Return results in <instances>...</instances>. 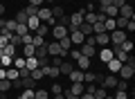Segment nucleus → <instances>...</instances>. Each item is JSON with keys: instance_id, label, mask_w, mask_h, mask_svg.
<instances>
[{"instance_id": "obj_59", "label": "nucleus", "mask_w": 135, "mask_h": 99, "mask_svg": "<svg viewBox=\"0 0 135 99\" xmlns=\"http://www.w3.org/2000/svg\"><path fill=\"white\" fill-rule=\"evenodd\" d=\"M0 34H2V29H0Z\"/></svg>"}, {"instance_id": "obj_50", "label": "nucleus", "mask_w": 135, "mask_h": 99, "mask_svg": "<svg viewBox=\"0 0 135 99\" xmlns=\"http://www.w3.org/2000/svg\"><path fill=\"white\" fill-rule=\"evenodd\" d=\"M29 5H34V7H41V5H43V0H29Z\"/></svg>"}, {"instance_id": "obj_46", "label": "nucleus", "mask_w": 135, "mask_h": 99, "mask_svg": "<svg viewBox=\"0 0 135 99\" xmlns=\"http://www.w3.org/2000/svg\"><path fill=\"white\" fill-rule=\"evenodd\" d=\"M50 65H54V68H59V65H61V56H54L52 61H50Z\"/></svg>"}, {"instance_id": "obj_52", "label": "nucleus", "mask_w": 135, "mask_h": 99, "mask_svg": "<svg viewBox=\"0 0 135 99\" xmlns=\"http://www.w3.org/2000/svg\"><path fill=\"white\" fill-rule=\"evenodd\" d=\"M2 14H5V5L0 2V18H2Z\"/></svg>"}, {"instance_id": "obj_37", "label": "nucleus", "mask_w": 135, "mask_h": 99, "mask_svg": "<svg viewBox=\"0 0 135 99\" xmlns=\"http://www.w3.org/2000/svg\"><path fill=\"white\" fill-rule=\"evenodd\" d=\"M63 14H65V11H63V7H61V5H56V7L52 9V18H54V20H56L59 16H63Z\"/></svg>"}, {"instance_id": "obj_9", "label": "nucleus", "mask_w": 135, "mask_h": 99, "mask_svg": "<svg viewBox=\"0 0 135 99\" xmlns=\"http://www.w3.org/2000/svg\"><path fill=\"white\" fill-rule=\"evenodd\" d=\"M38 20H43V23H47L50 18H52V9H47V7H38Z\"/></svg>"}, {"instance_id": "obj_27", "label": "nucleus", "mask_w": 135, "mask_h": 99, "mask_svg": "<svg viewBox=\"0 0 135 99\" xmlns=\"http://www.w3.org/2000/svg\"><path fill=\"white\" fill-rule=\"evenodd\" d=\"M99 59H101L104 63H108V61L113 59V50H101V52H99Z\"/></svg>"}, {"instance_id": "obj_33", "label": "nucleus", "mask_w": 135, "mask_h": 99, "mask_svg": "<svg viewBox=\"0 0 135 99\" xmlns=\"http://www.w3.org/2000/svg\"><path fill=\"white\" fill-rule=\"evenodd\" d=\"M16 20H5V29H2V32H16Z\"/></svg>"}, {"instance_id": "obj_7", "label": "nucleus", "mask_w": 135, "mask_h": 99, "mask_svg": "<svg viewBox=\"0 0 135 99\" xmlns=\"http://www.w3.org/2000/svg\"><path fill=\"white\" fill-rule=\"evenodd\" d=\"M52 34H54L56 41H61L63 36H68V27H63V25H54V27H52Z\"/></svg>"}, {"instance_id": "obj_17", "label": "nucleus", "mask_w": 135, "mask_h": 99, "mask_svg": "<svg viewBox=\"0 0 135 99\" xmlns=\"http://www.w3.org/2000/svg\"><path fill=\"white\" fill-rule=\"evenodd\" d=\"M70 81H72V83H77V81H83V70H79V68H74L72 72H70Z\"/></svg>"}, {"instance_id": "obj_24", "label": "nucleus", "mask_w": 135, "mask_h": 99, "mask_svg": "<svg viewBox=\"0 0 135 99\" xmlns=\"http://www.w3.org/2000/svg\"><path fill=\"white\" fill-rule=\"evenodd\" d=\"M32 45H34V47H45V36H38V34H34Z\"/></svg>"}, {"instance_id": "obj_53", "label": "nucleus", "mask_w": 135, "mask_h": 99, "mask_svg": "<svg viewBox=\"0 0 135 99\" xmlns=\"http://www.w3.org/2000/svg\"><path fill=\"white\" fill-rule=\"evenodd\" d=\"M54 99H65V97H63V92H59V95H54Z\"/></svg>"}, {"instance_id": "obj_5", "label": "nucleus", "mask_w": 135, "mask_h": 99, "mask_svg": "<svg viewBox=\"0 0 135 99\" xmlns=\"http://www.w3.org/2000/svg\"><path fill=\"white\" fill-rule=\"evenodd\" d=\"M119 16H122V18H126V20H133V18H135V14H133V7H131L128 2H126L124 7H119Z\"/></svg>"}, {"instance_id": "obj_25", "label": "nucleus", "mask_w": 135, "mask_h": 99, "mask_svg": "<svg viewBox=\"0 0 135 99\" xmlns=\"http://www.w3.org/2000/svg\"><path fill=\"white\" fill-rule=\"evenodd\" d=\"M27 18H29V16L25 14V11H18V14L14 16V20H16L18 25H27Z\"/></svg>"}, {"instance_id": "obj_57", "label": "nucleus", "mask_w": 135, "mask_h": 99, "mask_svg": "<svg viewBox=\"0 0 135 99\" xmlns=\"http://www.w3.org/2000/svg\"><path fill=\"white\" fill-rule=\"evenodd\" d=\"M90 2H97V0H90Z\"/></svg>"}, {"instance_id": "obj_26", "label": "nucleus", "mask_w": 135, "mask_h": 99, "mask_svg": "<svg viewBox=\"0 0 135 99\" xmlns=\"http://www.w3.org/2000/svg\"><path fill=\"white\" fill-rule=\"evenodd\" d=\"M59 45H61V50H65V52L72 50V43H70V38H68V36H63L61 41H59Z\"/></svg>"}, {"instance_id": "obj_35", "label": "nucleus", "mask_w": 135, "mask_h": 99, "mask_svg": "<svg viewBox=\"0 0 135 99\" xmlns=\"http://www.w3.org/2000/svg\"><path fill=\"white\" fill-rule=\"evenodd\" d=\"M23 11H25L27 16H36V14H38V7H34V5H27Z\"/></svg>"}, {"instance_id": "obj_41", "label": "nucleus", "mask_w": 135, "mask_h": 99, "mask_svg": "<svg viewBox=\"0 0 135 99\" xmlns=\"http://www.w3.org/2000/svg\"><path fill=\"white\" fill-rule=\"evenodd\" d=\"M113 97H115V99H128V92H126V90H115Z\"/></svg>"}, {"instance_id": "obj_22", "label": "nucleus", "mask_w": 135, "mask_h": 99, "mask_svg": "<svg viewBox=\"0 0 135 99\" xmlns=\"http://www.w3.org/2000/svg\"><path fill=\"white\" fill-rule=\"evenodd\" d=\"M79 32H81L83 36H92V25L90 23H81L79 25Z\"/></svg>"}, {"instance_id": "obj_12", "label": "nucleus", "mask_w": 135, "mask_h": 99, "mask_svg": "<svg viewBox=\"0 0 135 99\" xmlns=\"http://www.w3.org/2000/svg\"><path fill=\"white\" fill-rule=\"evenodd\" d=\"M101 14H106V18H117V16H119V9H117V7H113V5H108V7H104V9H101Z\"/></svg>"}, {"instance_id": "obj_49", "label": "nucleus", "mask_w": 135, "mask_h": 99, "mask_svg": "<svg viewBox=\"0 0 135 99\" xmlns=\"http://www.w3.org/2000/svg\"><path fill=\"white\" fill-rule=\"evenodd\" d=\"M63 97H65V99H79L77 95H70V92H68V90H63Z\"/></svg>"}, {"instance_id": "obj_19", "label": "nucleus", "mask_w": 135, "mask_h": 99, "mask_svg": "<svg viewBox=\"0 0 135 99\" xmlns=\"http://www.w3.org/2000/svg\"><path fill=\"white\" fill-rule=\"evenodd\" d=\"M25 68H27L29 72H32V70H36V68H38V59H36V56H29V59H25Z\"/></svg>"}, {"instance_id": "obj_18", "label": "nucleus", "mask_w": 135, "mask_h": 99, "mask_svg": "<svg viewBox=\"0 0 135 99\" xmlns=\"http://www.w3.org/2000/svg\"><path fill=\"white\" fill-rule=\"evenodd\" d=\"M38 25H41L38 16H29V18H27V27H29V32H36V29H38Z\"/></svg>"}, {"instance_id": "obj_34", "label": "nucleus", "mask_w": 135, "mask_h": 99, "mask_svg": "<svg viewBox=\"0 0 135 99\" xmlns=\"http://www.w3.org/2000/svg\"><path fill=\"white\" fill-rule=\"evenodd\" d=\"M29 77H32L34 81H41V79H43V72H41V68H36V70H32V72H29Z\"/></svg>"}, {"instance_id": "obj_4", "label": "nucleus", "mask_w": 135, "mask_h": 99, "mask_svg": "<svg viewBox=\"0 0 135 99\" xmlns=\"http://www.w3.org/2000/svg\"><path fill=\"white\" fill-rule=\"evenodd\" d=\"M117 81H119V79H117L115 74H108V77H104V81H101V86H104L106 90H115Z\"/></svg>"}, {"instance_id": "obj_11", "label": "nucleus", "mask_w": 135, "mask_h": 99, "mask_svg": "<svg viewBox=\"0 0 135 99\" xmlns=\"http://www.w3.org/2000/svg\"><path fill=\"white\" fill-rule=\"evenodd\" d=\"M92 36H95V43H97V45H108V43H110V36H108L106 32H101V34H92Z\"/></svg>"}, {"instance_id": "obj_21", "label": "nucleus", "mask_w": 135, "mask_h": 99, "mask_svg": "<svg viewBox=\"0 0 135 99\" xmlns=\"http://www.w3.org/2000/svg\"><path fill=\"white\" fill-rule=\"evenodd\" d=\"M2 50H5V54H7V56H11V59H14V56H18V54H16V52H18V47H16V45H11V43H7V45L2 47Z\"/></svg>"}, {"instance_id": "obj_20", "label": "nucleus", "mask_w": 135, "mask_h": 99, "mask_svg": "<svg viewBox=\"0 0 135 99\" xmlns=\"http://www.w3.org/2000/svg\"><path fill=\"white\" fill-rule=\"evenodd\" d=\"M34 52H36V47H34L32 43H25V45H23V56H25V59L34 56Z\"/></svg>"}, {"instance_id": "obj_13", "label": "nucleus", "mask_w": 135, "mask_h": 99, "mask_svg": "<svg viewBox=\"0 0 135 99\" xmlns=\"http://www.w3.org/2000/svg\"><path fill=\"white\" fill-rule=\"evenodd\" d=\"M90 63H92V59H88V56H79L77 59V65H79V70H90Z\"/></svg>"}, {"instance_id": "obj_10", "label": "nucleus", "mask_w": 135, "mask_h": 99, "mask_svg": "<svg viewBox=\"0 0 135 99\" xmlns=\"http://www.w3.org/2000/svg\"><path fill=\"white\" fill-rule=\"evenodd\" d=\"M106 68H108V72H110V74H117V72H119V68H122V63H119V61H117V59H115V56H113V59H110V61H108V63H106Z\"/></svg>"}, {"instance_id": "obj_45", "label": "nucleus", "mask_w": 135, "mask_h": 99, "mask_svg": "<svg viewBox=\"0 0 135 99\" xmlns=\"http://www.w3.org/2000/svg\"><path fill=\"white\" fill-rule=\"evenodd\" d=\"M70 54V59H72V61H77L79 56H81V52H79V50H72V52H68Z\"/></svg>"}, {"instance_id": "obj_31", "label": "nucleus", "mask_w": 135, "mask_h": 99, "mask_svg": "<svg viewBox=\"0 0 135 99\" xmlns=\"http://www.w3.org/2000/svg\"><path fill=\"white\" fill-rule=\"evenodd\" d=\"M34 34H38V36H45V34H50V25L41 23V25H38V29H36V32H34Z\"/></svg>"}, {"instance_id": "obj_14", "label": "nucleus", "mask_w": 135, "mask_h": 99, "mask_svg": "<svg viewBox=\"0 0 135 99\" xmlns=\"http://www.w3.org/2000/svg\"><path fill=\"white\" fill-rule=\"evenodd\" d=\"M83 14H86V11H77V14H72V16H70V25H74V27H79V25H81L83 23Z\"/></svg>"}, {"instance_id": "obj_39", "label": "nucleus", "mask_w": 135, "mask_h": 99, "mask_svg": "<svg viewBox=\"0 0 135 99\" xmlns=\"http://www.w3.org/2000/svg\"><path fill=\"white\" fill-rule=\"evenodd\" d=\"M59 92H63V88H61V83H52V88H50V95H59Z\"/></svg>"}, {"instance_id": "obj_54", "label": "nucleus", "mask_w": 135, "mask_h": 99, "mask_svg": "<svg viewBox=\"0 0 135 99\" xmlns=\"http://www.w3.org/2000/svg\"><path fill=\"white\" fill-rule=\"evenodd\" d=\"M0 79H5V68H0Z\"/></svg>"}, {"instance_id": "obj_8", "label": "nucleus", "mask_w": 135, "mask_h": 99, "mask_svg": "<svg viewBox=\"0 0 135 99\" xmlns=\"http://www.w3.org/2000/svg\"><path fill=\"white\" fill-rule=\"evenodd\" d=\"M41 72H43V77H52V79H56L61 72H59V68H54V65H45V68H41Z\"/></svg>"}, {"instance_id": "obj_28", "label": "nucleus", "mask_w": 135, "mask_h": 99, "mask_svg": "<svg viewBox=\"0 0 135 99\" xmlns=\"http://www.w3.org/2000/svg\"><path fill=\"white\" fill-rule=\"evenodd\" d=\"M106 95H108V90L104 88V86H99V88H97L95 92H92V97H95V99H104V97H106Z\"/></svg>"}, {"instance_id": "obj_47", "label": "nucleus", "mask_w": 135, "mask_h": 99, "mask_svg": "<svg viewBox=\"0 0 135 99\" xmlns=\"http://www.w3.org/2000/svg\"><path fill=\"white\" fill-rule=\"evenodd\" d=\"M124 5H126V0H113V7H117V9L124 7Z\"/></svg>"}, {"instance_id": "obj_30", "label": "nucleus", "mask_w": 135, "mask_h": 99, "mask_svg": "<svg viewBox=\"0 0 135 99\" xmlns=\"http://www.w3.org/2000/svg\"><path fill=\"white\" fill-rule=\"evenodd\" d=\"M115 47H119V50H124V52H128V54H131V50H133V41H128V38H126L122 45H115Z\"/></svg>"}, {"instance_id": "obj_6", "label": "nucleus", "mask_w": 135, "mask_h": 99, "mask_svg": "<svg viewBox=\"0 0 135 99\" xmlns=\"http://www.w3.org/2000/svg\"><path fill=\"white\" fill-rule=\"evenodd\" d=\"M79 52H81V56L92 59V56H95V45H88V43H83V45H79Z\"/></svg>"}, {"instance_id": "obj_42", "label": "nucleus", "mask_w": 135, "mask_h": 99, "mask_svg": "<svg viewBox=\"0 0 135 99\" xmlns=\"http://www.w3.org/2000/svg\"><path fill=\"white\" fill-rule=\"evenodd\" d=\"M20 97H23V99H34V90H32V88H25Z\"/></svg>"}, {"instance_id": "obj_1", "label": "nucleus", "mask_w": 135, "mask_h": 99, "mask_svg": "<svg viewBox=\"0 0 135 99\" xmlns=\"http://www.w3.org/2000/svg\"><path fill=\"white\" fill-rule=\"evenodd\" d=\"M45 47H47V54H50V56H61V59H65V56H68V52H65V50H61L59 41L50 43V45H45Z\"/></svg>"}, {"instance_id": "obj_32", "label": "nucleus", "mask_w": 135, "mask_h": 99, "mask_svg": "<svg viewBox=\"0 0 135 99\" xmlns=\"http://www.w3.org/2000/svg\"><path fill=\"white\" fill-rule=\"evenodd\" d=\"M56 25H63V27H70V16H65V14H63V16H59V18H56Z\"/></svg>"}, {"instance_id": "obj_56", "label": "nucleus", "mask_w": 135, "mask_h": 99, "mask_svg": "<svg viewBox=\"0 0 135 99\" xmlns=\"http://www.w3.org/2000/svg\"><path fill=\"white\" fill-rule=\"evenodd\" d=\"M104 99H115V97H113V95H106V97H104Z\"/></svg>"}, {"instance_id": "obj_43", "label": "nucleus", "mask_w": 135, "mask_h": 99, "mask_svg": "<svg viewBox=\"0 0 135 99\" xmlns=\"http://www.w3.org/2000/svg\"><path fill=\"white\" fill-rule=\"evenodd\" d=\"M97 5H99V11H101V9H104V7L113 5V0H97Z\"/></svg>"}, {"instance_id": "obj_23", "label": "nucleus", "mask_w": 135, "mask_h": 99, "mask_svg": "<svg viewBox=\"0 0 135 99\" xmlns=\"http://www.w3.org/2000/svg\"><path fill=\"white\" fill-rule=\"evenodd\" d=\"M14 88V81H9V79H0V92H7V90H11Z\"/></svg>"}, {"instance_id": "obj_36", "label": "nucleus", "mask_w": 135, "mask_h": 99, "mask_svg": "<svg viewBox=\"0 0 135 99\" xmlns=\"http://www.w3.org/2000/svg\"><path fill=\"white\" fill-rule=\"evenodd\" d=\"M14 34H18V36H23V34H29V27L27 25H16V32Z\"/></svg>"}, {"instance_id": "obj_44", "label": "nucleus", "mask_w": 135, "mask_h": 99, "mask_svg": "<svg viewBox=\"0 0 135 99\" xmlns=\"http://www.w3.org/2000/svg\"><path fill=\"white\" fill-rule=\"evenodd\" d=\"M7 43H9V38H7V34H5V32H2V34H0V50H2Z\"/></svg>"}, {"instance_id": "obj_48", "label": "nucleus", "mask_w": 135, "mask_h": 99, "mask_svg": "<svg viewBox=\"0 0 135 99\" xmlns=\"http://www.w3.org/2000/svg\"><path fill=\"white\" fill-rule=\"evenodd\" d=\"M106 20V14H101V11H97V23H104Z\"/></svg>"}, {"instance_id": "obj_3", "label": "nucleus", "mask_w": 135, "mask_h": 99, "mask_svg": "<svg viewBox=\"0 0 135 99\" xmlns=\"http://www.w3.org/2000/svg\"><path fill=\"white\" fill-rule=\"evenodd\" d=\"M68 92H70V95H77V97H81V95L86 92V83H83V81H77V83H72L70 88H68Z\"/></svg>"}, {"instance_id": "obj_16", "label": "nucleus", "mask_w": 135, "mask_h": 99, "mask_svg": "<svg viewBox=\"0 0 135 99\" xmlns=\"http://www.w3.org/2000/svg\"><path fill=\"white\" fill-rule=\"evenodd\" d=\"M72 70H74V63H70V61H61V65H59V72H61V74H70Z\"/></svg>"}, {"instance_id": "obj_15", "label": "nucleus", "mask_w": 135, "mask_h": 99, "mask_svg": "<svg viewBox=\"0 0 135 99\" xmlns=\"http://www.w3.org/2000/svg\"><path fill=\"white\" fill-rule=\"evenodd\" d=\"M5 79L16 81V79H20V74H18V70H16L14 65H11V68H5Z\"/></svg>"}, {"instance_id": "obj_2", "label": "nucleus", "mask_w": 135, "mask_h": 99, "mask_svg": "<svg viewBox=\"0 0 135 99\" xmlns=\"http://www.w3.org/2000/svg\"><path fill=\"white\" fill-rule=\"evenodd\" d=\"M108 36H110V41H113V45H122V43H124L126 38H128V34H126L124 29H113V32L108 34Z\"/></svg>"}, {"instance_id": "obj_51", "label": "nucleus", "mask_w": 135, "mask_h": 99, "mask_svg": "<svg viewBox=\"0 0 135 99\" xmlns=\"http://www.w3.org/2000/svg\"><path fill=\"white\" fill-rule=\"evenodd\" d=\"M79 99H95V97H92V95H88V92H83V95H81Z\"/></svg>"}, {"instance_id": "obj_58", "label": "nucleus", "mask_w": 135, "mask_h": 99, "mask_svg": "<svg viewBox=\"0 0 135 99\" xmlns=\"http://www.w3.org/2000/svg\"><path fill=\"white\" fill-rule=\"evenodd\" d=\"M47 2H54V0H47Z\"/></svg>"}, {"instance_id": "obj_55", "label": "nucleus", "mask_w": 135, "mask_h": 99, "mask_svg": "<svg viewBox=\"0 0 135 99\" xmlns=\"http://www.w3.org/2000/svg\"><path fill=\"white\" fill-rule=\"evenodd\" d=\"M0 29H5V18H0Z\"/></svg>"}, {"instance_id": "obj_38", "label": "nucleus", "mask_w": 135, "mask_h": 99, "mask_svg": "<svg viewBox=\"0 0 135 99\" xmlns=\"http://www.w3.org/2000/svg\"><path fill=\"white\" fill-rule=\"evenodd\" d=\"M34 56H36V59H43V56H47V47H36Z\"/></svg>"}, {"instance_id": "obj_40", "label": "nucleus", "mask_w": 135, "mask_h": 99, "mask_svg": "<svg viewBox=\"0 0 135 99\" xmlns=\"http://www.w3.org/2000/svg\"><path fill=\"white\" fill-rule=\"evenodd\" d=\"M115 90H128V81H126V79H122V81H117V86H115Z\"/></svg>"}, {"instance_id": "obj_29", "label": "nucleus", "mask_w": 135, "mask_h": 99, "mask_svg": "<svg viewBox=\"0 0 135 99\" xmlns=\"http://www.w3.org/2000/svg\"><path fill=\"white\" fill-rule=\"evenodd\" d=\"M34 99H50V92L43 90V88H38V90H34Z\"/></svg>"}]
</instances>
